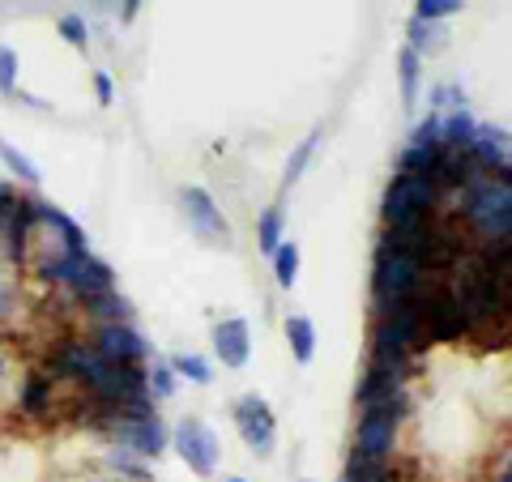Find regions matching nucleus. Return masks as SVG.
I'll list each match as a JSON object with an SVG mask.
<instances>
[{
    "mask_svg": "<svg viewBox=\"0 0 512 482\" xmlns=\"http://www.w3.org/2000/svg\"><path fill=\"white\" fill-rule=\"evenodd\" d=\"M436 205V180L419 171H402L384 192V218L389 227H419L423 214Z\"/></svg>",
    "mask_w": 512,
    "mask_h": 482,
    "instance_id": "obj_1",
    "label": "nucleus"
},
{
    "mask_svg": "<svg viewBox=\"0 0 512 482\" xmlns=\"http://www.w3.org/2000/svg\"><path fill=\"white\" fill-rule=\"evenodd\" d=\"M423 278V256L414 252H393V248H380L376 256V273H372V286H376V299L384 308L402 303L414 286Z\"/></svg>",
    "mask_w": 512,
    "mask_h": 482,
    "instance_id": "obj_2",
    "label": "nucleus"
},
{
    "mask_svg": "<svg viewBox=\"0 0 512 482\" xmlns=\"http://www.w3.org/2000/svg\"><path fill=\"white\" fill-rule=\"evenodd\" d=\"M43 278H52V282H64L73 295H82V299H94V295H103V291H111V269L103 265V261H94L90 252H60L56 261H47V269H43Z\"/></svg>",
    "mask_w": 512,
    "mask_h": 482,
    "instance_id": "obj_3",
    "label": "nucleus"
},
{
    "mask_svg": "<svg viewBox=\"0 0 512 482\" xmlns=\"http://www.w3.org/2000/svg\"><path fill=\"white\" fill-rule=\"evenodd\" d=\"M466 214H470L474 227L483 231V235H491V239L512 235V184L508 180H483V184H474Z\"/></svg>",
    "mask_w": 512,
    "mask_h": 482,
    "instance_id": "obj_4",
    "label": "nucleus"
},
{
    "mask_svg": "<svg viewBox=\"0 0 512 482\" xmlns=\"http://www.w3.org/2000/svg\"><path fill=\"white\" fill-rule=\"evenodd\" d=\"M393 436H397V401H389V406H363L355 453L372 457V461H384L393 453Z\"/></svg>",
    "mask_w": 512,
    "mask_h": 482,
    "instance_id": "obj_5",
    "label": "nucleus"
},
{
    "mask_svg": "<svg viewBox=\"0 0 512 482\" xmlns=\"http://www.w3.org/2000/svg\"><path fill=\"white\" fill-rule=\"evenodd\" d=\"M175 448H180V457L188 461L192 474L210 478L218 470V436L201 419H184L175 427Z\"/></svg>",
    "mask_w": 512,
    "mask_h": 482,
    "instance_id": "obj_6",
    "label": "nucleus"
},
{
    "mask_svg": "<svg viewBox=\"0 0 512 482\" xmlns=\"http://www.w3.org/2000/svg\"><path fill=\"white\" fill-rule=\"evenodd\" d=\"M235 427L252 453H269L274 448V414H269L265 397H239L235 401Z\"/></svg>",
    "mask_w": 512,
    "mask_h": 482,
    "instance_id": "obj_7",
    "label": "nucleus"
},
{
    "mask_svg": "<svg viewBox=\"0 0 512 482\" xmlns=\"http://www.w3.org/2000/svg\"><path fill=\"white\" fill-rule=\"evenodd\" d=\"M184 210H188V222H192V231H197L201 239H222L227 244V218H222V210L214 205V197L205 188L197 184H188L184 188Z\"/></svg>",
    "mask_w": 512,
    "mask_h": 482,
    "instance_id": "obj_8",
    "label": "nucleus"
},
{
    "mask_svg": "<svg viewBox=\"0 0 512 482\" xmlns=\"http://www.w3.org/2000/svg\"><path fill=\"white\" fill-rule=\"evenodd\" d=\"M94 350H99L107 363H137V359L150 355L146 337H141L137 329H128V325H103L99 337H94Z\"/></svg>",
    "mask_w": 512,
    "mask_h": 482,
    "instance_id": "obj_9",
    "label": "nucleus"
},
{
    "mask_svg": "<svg viewBox=\"0 0 512 482\" xmlns=\"http://www.w3.org/2000/svg\"><path fill=\"white\" fill-rule=\"evenodd\" d=\"M103 363H107V359L99 355V350H94V342H60V350L52 355V372L90 384L94 376H99Z\"/></svg>",
    "mask_w": 512,
    "mask_h": 482,
    "instance_id": "obj_10",
    "label": "nucleus"
},
{
    "mask_svg": "<svg viewBox=\"0 0 512 482\" xmlns=\"http://www.w3.org/2000/svg\"><path fill=\"white\" fill-rule=\"evenodd\" d=\"M376 333H384L389 342H397L402 350H419V342H423V308H410L406 299L393 303V308L384 312Z\"/></svg>",
    "mask_w": 512,
    "mask_h": 482,
    "instance_id": "obj_11",
    "label": "nucleus"
},
{
    "mask_svg": "<svg viewBox=\"0 0 512 482\" xmlns=\"http://www.w3.org/2000/svg\"><path fill=\"white\" fill-rule=\"evenodd\" d=\"M111 436L120 440V448H128V453H137V457H158L167 448V431H163V423H158V414L137 419V423H120Z\"/></svg>",
    "mask_w": 512,
    "mask_h": 482,
    "instance_id": "obj_12",
    "label": "nucleus"
},
{
    "mask_svg": "<svg viewBox=\"0 0 512 482\" xmlns=\"http://www.w3.org/2000/svg\"><path fill=\"white\" fill-rule=\"evenodd\" d=\"M214 350H218V359L222 367H244L252 359V337H248V320H222V325L214 329Z\"/></svg>",
    "mask_w": 512,
    "mask_h": 482,
    "instance_id": "obj_13",
    "label": "nucleus"
},
{
    "mask_svg": "<svg viewBox=\"0 0 512 482\" xmlns=\"http://www.w3.org/2000/svg\"><path fill=\"white\" fill-rule=\"evenodd\" d=\"M39 222L43 227H52L56 235H60V252H90V239H86V231L77 227V222L64 214V210H56L52 201H39Z\"/></svg>",
    "mask_w": 512,
    "mask_h": 482,
    "instance_id": "obj_14",
    "label": "nucleus"
},
{
    "mask_svg": "<svg viewBox=\"0 0 512 482\" xmlns=\"http://www.w3.org/2000/svg\"><path fill=\"white\" fill-rule=\"evenodd\" d=\"M470 150H474L478 163L504 167V163H508V154H512V137L504 133V128H495V124H478V128H474Z\"/></svg>",
    "mask_w": 512,
    "mask_h": 482,
    "instance_id": "obj_15",
    "label": "nucleus"
},
{
    "mask_svg": "<svg viewBox=\"0 0 512 482\" xmlns=\"http://www.w3.org/2000/svg\"><path fill=\"white\" fill-rule=\"evenodd\" d=\"M423 329H427V337H457L461 329H466V316H461V308H457V299H436L431 308H423Z\"/></svg>",
    "mask_w": 512,
    "mask_h": 482,
    "instance_id": "obj_16",
    "label": "nucleus"
},
{
    "mask_svg": "<svg viewBox=\"0 0 512 482\" xmlns=\"http://www.w3.org/2000/svg\"><path fill=\"white\" fill-rule=\"evenodd\" d=\"M474 116H470V107H457V111H448V116H440V150H470V141H474Z\"/></svg>",
    "mask_w": 512,
    "mask_h": 482,
    "instance_id": "obj_17",
    "label": "nucleus"
},
{
    "mask_svg": "<svg viewBox=\"0 0 512 482\" xmlns=\"http://www.w3.org/2000/svg\"><path fill=\"white\" fill-rule=\"evenodd\" d=\"M86 308H90L94 320H103V325H124V320L133 316L128 299L116 295V286H111V291H103V295H94V299H86Z\"/></svg>",
    "mask_w": 512,
    "mask_h": 482,
    "instance_id": "obj_18",
    "label": "nucleus"
},
{
    "mask_svg": "<svg viewBox=\"0 0 512 482\" xmlns=\"http://www.w3.org/2000/svg\"><path fill=\"white\" fill-rule=\"evenodd\" d=\"M286 342H291L299 363H312V355H316V329H312V320L308 316H291V320H286Z\"/></svg>",
    "mask_w": 512,
    "mask_h": 482,
    "instance_id": "obj_19",
    "label": "nucleus"
},
{
    "mask_svg": "<svg viewBox=\"0 0 512 482\" xmlns=\"http://www.w3.org/2000/svg\"><path fill=\"white\" fill-rule=\"evenodd\" d=\"M444 150L440 146H419V141H410L406 154H402V171H419V175H431L440 167Z\"/></svg>",
    "mask_w": 512,
    "mask_h": 482,
    "instance_id": "obj_20",
    "label": "nucleus"
},
{
    "mask_svg": "<svg viewBox=\"0 0 512 482\" xmlns=\"http://www.w3.org/2000/svg\"><path fill=\"white\" fill-rule=\"evenodd\" d=\"M52 406V380L47 376H30L22 389V414H43Z\"/></svg>",
    "mask_w": 512,
    "mask_h": 482,
    "instance_id": "obj_21",
    "label": "nucleus"
},
{
    "mask_svg": "<svg viewBox=\"0 0 512 482\" xmlns=\"http://www.w3.org/2000/svg\"><path fill=\"white\" fill-rule=\"evenodd\" d=\"M397 69H402V103L406 107H414L419 103V52H406L397 56Z\"/></svg>",
    "mask_w": 512,
    "mask_h": 482,
    "instance_id": "obj_22",
    "label": "nucleus"
},
{
    "mask_svg": "<svg viewBox=\"0 0 512 482\" xmlns=\"http://www.w3.org/2000/svg\"><path fill=\"white\" fill-rule=\"evenodd\" d=\"M282 244V210H265L261 222H256V248L274 256Z\"/></svg>",
    "mask_w": 512,
    "mask_h": 482,
    "instance_id": "obj_23",
    "label": "nucleus"
},
{
    "mask_svg": "<svg viewBox=\"0 0 512 482\" xmlns=\"http://www.w3.org/2000/svg\"><path fill=\"white\" fill-rule=\"evenodd\" d=\"M274 273H278L282 286H295V278H299V244L282 239L278 252H274Z\"/></svg>",
    "mask_w": 512,
    "mask_h": 482,
    "instance_id": "obj_24",
    "label": "nucleus"
},
{
    "mask_svg": "<svg viewBox=\"0 0 512 482\" xmlns=\"http://www.w3.org/2000/svg\"><path fill=\"white\" fill-rule=\"evenodd\" d=\"M0 163H5L13 175H18V180H26V184H39V167L30 163V158H26L22 150H13L5 137H0Z\"/></svg>",
    "mask_w": 512,
    "mask_h": 482,
    "instance_id": "obj_25",
    "label": "nucleus"
},
{
    "mask_svg": "<svg viewBox=\"0 0 512 482\" xmlns=\"http://www.w3.org/2000/svg\"><path fill=\"white\" fill-rule=\"evenodd\" d=\"M316 141H320V133H308V137H303L299 146H295L291 163H286V175H282V184H286V188H291V184L299 180V175H303V167L312 163V154H316Z\"/></svg>",
    "mask_w": 512,
    "mask_h": 482,
    "instance_id": "obj_26",
    "label": "nucleus"
},
{
    "mask_svg": "<svg viewBox=\"0 0 512 482\" xmlns=\"http://www.w3.org/2000/svg\"><path fill=\"white\" fill-rule=\"evenodd\" d=\"M346 482H389V470L384 461H372V457H350V470H346Z\"/></svg>",
    "mask_w": 512,
    "mask_h": 482,
    "instance_id": "obj_27",
    "label": "nucleus"
},
{
    "mask_svg": "<svg viewBox=\"0 0 512 482\" xmlns=\"http://www.w3.org/2000/svg\"><path fill=\"white\" fill-rule=\"evenodd\" d=\"M440 39H448L440 22H423V18L410 22V52H427V47H436Z\"/></svg>",
    "mask_w": 512,
    "mask_h": 482,
    "instance_id": "obj_28",
    "label": "nucleus"
},
{
    "mask_svg": "<svg viewBox=\"0 0 512 482\" xmlns=\"http://www.w3.org/2000/svg\"><path fill=\"white\" fill-rule=\"evenodd\" d=\"M171 372L175 376H188L192 384H210V363H205L201 355H175L171 359Z\"/></svg>",
    "mask_w": 512,
    "mask_h": 482,
    "instance_id": "obj_29",
    "label": "nucleus"
},
{
    "mask_svg": "<svg viewBox=\"0 0 512 482\" xmlns=\"http://www.w3.org/2000/svg\"><path fill=\"white\" fill-rule=\"evenodd\" d=\"M107 461H111V470H120V474L137 478V482H146V478H150V470L137 461V453H128V448H116V453H107Z\"/></svg>",
    "mask_w": 512,
    "mask_h": 482,
    "instance_id": "obj_30",
    "label": "nucleus"
},
{
    "mask_svg": "<svg viewBox=\"0 0 512 482\" xmlns=\"http://www.w3.org/2000/svg\"><path fill=\"white\" fill-rule=\"evenodd\" d=\"M466 0H419V9H414V18H423V22H440L448 18V13H457Z\"/></svg>",
    "mask_w": 512,
    "mask_h": 482,
    "instance_id": "obj_31",
    "label": "nucleus"
},
{
    "mask_svg": "<svg viewBox=\"0 0 512 482\" xmlns=\"http://www.w3.org/2000/svg\"><path fill=\"white\" fill-rule=\"evenodd\" d=\"M146 389L154 393V397H171L175 393V372H171V363H158L154 372L146 376Z\"/></svg>",
    "mask_w": 512,
    "mask_h": 482,
    "instance_id": "obj_32",
    "label": "nucleus"
},
{
    "mask_svg": "<svg viewBox=\"0 0 512 482\" xmlns=\"http://www.w3.org/2000/svg\"><path fill=\"white\" fill-rule=\"evenodd\" d=\"M0 90L5 94L18 90V52L13 47H0Z\"/></svg>",
    "mask_w": 512,
    "mask_h": 482,
    "instance_id": "obj_33",
    "label": "nucleus"
},
{
    "mask_svg": "<svg viewBox=\"0 0 512 482\" xmlns=\"http://www.w3.org/2000/svg\"><path fill=\"white\" fill-rule=\"evenodd\" d=\"M60 35L69 39L73 47H86V39H90V35H86V22H82V18H60Z\"/></svg>",
    "mask_w": 512,
    "mask_h": 482,
    "instance_id": "obj_34",
    "label": "nucleus"
},
{
    "mask_svg": "<svg viewBox=\"0 0 512 482\" xmlns=\"http://www.w3.org/2000/svg\"><path fill=\"white\" fill-rule=\"evenodd\" d=\"M94 90H99V103H111V77L107 73H94Z\"/></svg>",
    "mask_w": 512,
    "mask_h": 482,
    "instance_id": "obj_35",
    "label": "nucleus"
},
{
    "mask_svg": "<svg viewBox=\"0 0 512 482\" xmlns=\"http://www.w3.org/2000/svg\"><path fill=\"white\" fill-rule=\"evenodd\" d=\"M9 205H13V192H9V184H0V222L9 218Z\"/></svg>",
    "mask_w": 512,
    "mask_h": 482,
    "instance_id": "obj_36",
    "label": "nucleus"
},
{
    "mask_svg": "<svg viewBox=\"0 0 512 482\" xmlns=\"http://www.w3.org/2000/svg\"><path fill=\"white\" fill-rule=\"evenodd\" d=\"M504 180H508V184H512V154H508V175H504Z\"/></svg>",
    "mask_w": 512,
    "mask_h": 482,
    "instance_id": "obj_37",
    "label": "nucleus"
},
{
    "mask_svg": "<svg viewBox=\"0 0 512 482\" xmlns=\"http://www.w3.org/2000/svg\"><path fill=\"white\" fill-rule=\"evenodd\" d=\"M133 9H137V0H128V13H133Z\"/></svg>",
    "mask_w": 512,
    "mask_h": 482,
    "instance_id": "obj_38",
    "label": "nucleus"
},
{
    "mask_svg": "<svg viewBox=\"0 0 512 482\" xmlns=\"http://www.w3.org/2000/svg\"><path fill=\"white\" fill-rule=\"evenodd\" d=\"M504 474H508V478H512V457H508V470H504Z\"/></svg>",
    "mask_w": 512,
    "mask_h": 482,
    "instance_id": "obj_39",
    "label": "nucleus"
},
{
    "mask_svg": "<svg viewBox=\"0 0 512 482\" xmlns=\"http://www.w3.org/2000/svg\"><path fill=\"white\" fill-rule=\"evenodd\" d=\"M227 482H244V478H227Z\"/></svg>",
    "mask_w": 512,
    "mask_h": 482,
    "instance_id": "obj_40",
    "label": "nucleus"
},
{
    "mask_svg": "<svg viewBox=\"0 0 512 482\" xmlns=\"http://www.w3.org/2000/svg\"><path fill=\"white\" fill-rule=\"evenodd\" d=\"M500 482H512V478H508V474H504V478H500Z\"/></svg>",
    "mask_w": 512,
    "mask_h": 482,
    "instance_id": "obj_41",
    "label": "nucleus"
},
{
    "mask_svg": "<svg viewBox=\"0 0 512 482\" xmlns=\"http://www.w3.org/2000/svg\"><path fill=\"white\" fill-rule=\"evenodd\" d=\"M0 367H5V363H0Z\"/></svg>",
    "mask_w": 512,
    "mask_h": 482,
    "instance_id": "obj_42",
    "label": "nucleus"
}]
</instances>
